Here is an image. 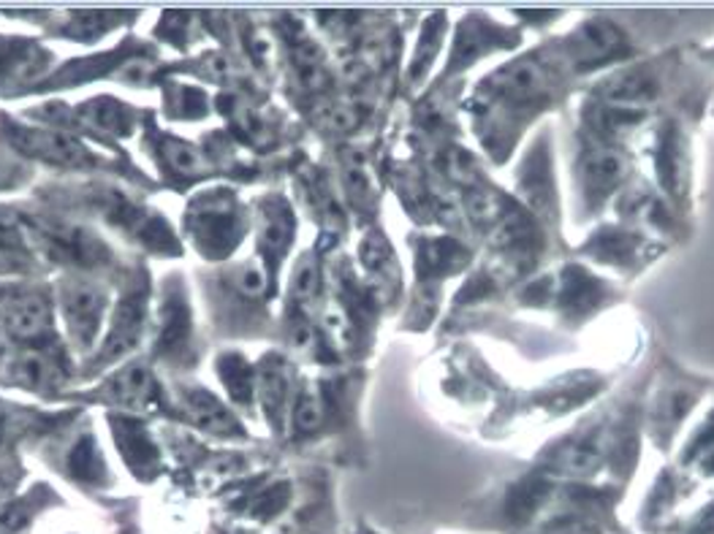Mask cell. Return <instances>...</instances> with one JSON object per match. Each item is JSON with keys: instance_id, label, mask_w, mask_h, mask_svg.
I'll list each match as a JSON object with an SVG mask.
<instances>
[{"instance_id": "obj_3", "label": "cell", "mask_w": 714, "mask_h": 534, "mask_svg": "<svg viewBox=\"0 0 714 534\" xmlns=\"http://www.w3.org/2000/svg\"><path fill=\"white\" fill-rule=\"evenodd\" d=\"M0 375L5 382L33 393L58 391L66 382V369L58 358L44 347H20L0 364Z\"/></svg>"}, {"instance_id": "obj_15", "label": "cell", "mask_w": 714, "mask_h": 534, "mask_svg": "<svg viewBox=\"0 0 714 534\" xmlns=\"http://www.w3.org/2000/svg\"><path fill=\"white\" fill-rule=\"evenodd\" d=\"M163 155H166V163L177 174H196L201 171V166H204L201 155L185 142H168L166 150H163Z\"/></svg>"}, {"instance_id": "obj_9", "label": "cell", "mask_w": 714, "mask_h": 534, "mask_svg": "<svg viewBox=\"0 0 714 534\" xmlns=\"http://www.w3.org/2000/svg\"><path fill=\"white\" fill-rule=\"evenodd\" d=\"M657 93L655 79L646 74H622L614 82H609V87H604V98L611 106H622V109H644V104H649Z\"/></svg>"}, {"instance_id": "obj_14", "label": "cell", "mask_w": 714, "mask_h": 534, "mask_svg": "<svg viewBox=\"0 0 714 534\" xmlns=\"http://www.w3.org/2000/svg\"><path fill=\"white\" fill-rule=\"evenodd\" d=\"M25 263V236H20L16 230L0 228V274L20 272Z\"/></svg>"}, {"instance_id": "obj_13", "label": "cell", "mask_w": 714, "mask_h": 534, "mask_svg": "<svg viewBox=\"0 0 714 534\" xmlns=\"http://www.w3.org/2000/svg\"><path fill=\"white\" fill-rule=\"evenodd\" d=\"M324 420V404L313 388H305L294 404V429L300 435H313Z\"/></svg>"}, {"instance_id": "obj_11", "label": "cell", "mask_w": 714, "mask_h": 534, "mask_svg": "<svg viewBox=\"0 0 714 534\" xmlns=\"http://www.w3.org/2000/svg\"><path fill=\"white\" fill-rule=\"evenodd\" d=\"M584 168H587V185L593 188L595 195L609 193L620 182L622 171H625L620 155H614L611 150H593L587 155V166Z\"/></svg>"}, {"instance_id": "obj_17", "label": "cell", "mask_w": 714, "mask_h": 534, "mask_svg": "<svg viewBox=\"0 0 714 534\" xmlns=\"http://www.w3.org/2000/svg\"><path fill=\"white\" fill-rule=\"evenodd\" d=\"M234 285H237L239 296H245V299H258V296H264V288H267V277H264V272L256 263H242L237 272H234Z\"/></svg>"}, {"instance_id": "obj_6", "label": "cell", "mask_w": 714, "mask_h": 534, "mask_svg": "<svg viewBox=\"0 0 714 534\" xmlns=\"http://www.w3.org/2000/svg\"><path fill=\"white\" fill-rule=\"evenodd\" d=\"M106 402L117 404L126 410H148L153 407L159 399V385H155L153 372L142 364H131V367L120 369L112 380L104 385Z\"/></svg>"}, {"instance_id": "obj_4", "label": "cell", "mask_w": 714, "mask_h": 534, "mask_svg": "<svg viewBox=\"0 0 714 534\" xmlns=\"http://www.w3.org/2000/svg\"><path fill=\"white\" fill-rule=\"evenodd\" d=\"M14 144L22 153L52 163V166L71 168L90 163V150L80 139L66 131H52V128H20L14 131Z\"/></svg>"}, {"instance_id": "obj_8", "label": "cell", "mask_w": 714, "mask_h": 534, "mask_svg": "<svg viewBox=\"0 0 714 534\" xmlns=\"http://www.w3.org/2000/svg\"><path fill=\"white\" fill-rule=\"evenodd\" d=\"M578 60L582 63H598V60L617 58L625 52V41L617 33V27L604 25V22H587L576 36Z\"/></svg>"}, {"instance_id": "obj_16", "label": "cell", "mask_w": 714, "mask_h": 534, "mask_svg": "<svg viewBox=\"0 0 714 534\" xmlns=\"http://www.w3.org/2000/svg\"><path fill=\"white\" fill-rule=\"evenodd\" d=\"M318 285H320L318 263L313 261L311 256H305V261L296 266V274H294V296L302 301V305H305V301H313L318 294Z\"/></svg>"}, {"instance_id": "obj_1", "label": "cell", "mask_w": 714, "mask_h": 534, "mask_svg": "<svg viewBox=\"0 0 714 534\" xmlns=\"http://www.w3.org/2000/svg\"><path fill=\"white\" fill-rule=\"evenodd\" d=\"M0 329L20 347H31L52 331V305L31 288H11L0 294Z\"/></svg>"}, {"instance_id": "obj_12", "label": "cell", "mask_w": 714, "mask_h": 534, "mask_svg": "<svg viewBox=\"0 0 714 534\" xmlns=\"http://www.w3.org/2000/svg\"><path fill=\"white\" fill-rule=\"evenodd\" d=\"M606 453V435L604 431H593V435H584L573 442L565 451V466H571L573 472H587L598 466V461L604 459Z\"/></svg>"}, {"instance_id": "obj_2", "label": "cell", "mask_w": 714, "mask_h": 534, "mask_svg": "<svg viewBox=\"0 0 714 534\" xmlns=\"http://www.w3.org/2000/svg\"><path fill=\"white\" fill-rule=\"evenodd\" d=\"M60 309L77 347H90L101 334L106 312V290L90 280H66L60 288Z\"/></svg>"}, {"instance_id": "obj_18", "label": "cell", "mask_w": 714, "mask_h": 534, "mask_svg": "<svg viewBox=\"0 0 714 534\" xmlns=\"http://www.w3.org/2000/svg\"><path fill=\"white\" fill-rule=\"evenodd\" d=\"M20 429H22V415L9 413V410H0V448L9 446Z\"/></svg>"}, {"instance_id": "obj_7", "label": "cell", "mask_w": 714, "mask_h": 534, "mask_svg": "<svg viewBox=\"0 0 714 534\" xmlns=\"http://www.w3.org/2000/svg\"><path fill=\"white\" fill-rule=\"evenodd\" d=\"M144 329V305L139 296H131L120 305V309L115 312V320H112V331L109 340L104 342L106 351L101 353V361H112V358L122 356L126 351H131L133 345L139 342Z\"/></svg>"}, {"instance_id": "obj_10", "label": "cell", "mask_w": 714, "mask_h": 534, "mask_svg": "<svg viewBox=\"0 0 714 534\" xmlns=\"http://www.w3.org/2000/svg\"><path fill=\"white\" fill-rule=\"evenodd\" d=\"M258 396H261V407L267 410L269 418L283 413L285 399H289V372H285V364L278 361V358H269V361L261 364L258 369Z\"/></svg>"}, {"instance_id": "obj_5", "label": "cell", "mask_w": 714, "mask_h": 534, "mask_svg": "<svg viewBox=\"0 0 714 534\" xmlns=\"http://www.w3.org/2000/svg\"><path fill=\"white\" fill-rule=\"evenodd\" d=\"M179 410L185 418L196 426L199 431L212 437H234L239 435V424L212 393L201 391V388H190L179 399Z\"/></svg>"}]
</instances>
